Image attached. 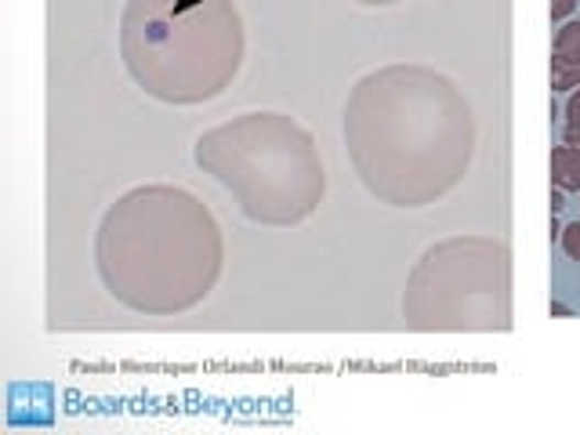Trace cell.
<instances>
[{"label": "cell", "mask_w": 580, "mask_h": 435, "mask_svg": "<svg viewBox=\"0 0 580 435\" xmlns=\"http://www.w3.org/2000/svg\"><path fill=\"white\" fill-rule=\"evenodd\" d=\"M551 185L562 193H580V149L555 145L551 149Z\"/></svg>", "instance_id": "obj_1"}, {"label": "cell", "mask_w": 580, "mask_h": 435, "mask_svg": "<svg viewBox=\"0 0 580 435\" xmlns=\"http://www.w3.org/2000/svg\"><path fill=\"white\" fill-rule=\"evenodd\" d=\"M551 91H573V87H580V62L566 58V55H551Z\"/></svg>", "instance_id": "obj_2"}, {"label": "cell", "mask_w": 580, "mask_h": 435, "mask_svg": "<svg viewBox=\"0 0 580 435\" xmlns=\"http://www.w3.org/2000/svg\"><path fill=\"white\" fill-rule=\"evenodd\" d=\"M555 55L580 62V22H566V26L555 33Z\"/></svg>", "instance_id": "obj_3"}, {"label": "cell", "mask_w": 580, "mask_h": 435, "mask_svg": "<svg viewBox=\"0 0 580 435\" xmlns=\"http://www.w3.org/2000/svg\"><path fill=\"white\" fill-rule=\"evenodd\" d=\"M559 243L573 261H580V221H570V226L559 232Z\"/></svg>", "instance_id": "obj_4"}, {"label": "cell", "mask_w": 580, "mask_h": 435, "mask_svg": "<svg viewBox=\"0 0 580 435\" xmlns=\"http://www.w3.org/2000/svg\"><path fill=\"white\" fill-rule=\"evenodd\" d=\"M548 11H551V22H566L577 11V0H548Z\"/></svg>", "instance_id": "obj_5"}, {"label": "cell", "mask_w": 580, "mask_h": 435, "mask_svg": "<svg viewBox=\"0 0 580 435\" xmlns=\"http://www.w3.org/2000/svg\"><path fill=\"white\" fill-rule=\"evenodd\" d=\"M566 117H570V123L580 120V87H573L570 98H566Z\"/></svg>", "instance_id": "obj_6"}, {"label": "cell", "mask_w": 580, "mask_h": 435, "mask_svg": "<svg viewBox=\"0 0 580 435\" xmlns=\"http://www.w3.org/2000/svg\"><path fill=\"white\" fill-rule=\"evenodd\" d=\"M562 145H573V149H580V120H577V123H566V131H562Z\"/></svg>", "instance_id": "obj_7"}, {"label": "cell", "mask_w": 580, "mask_h": 435, "mask_svg": "<svg viewBox=\"0 0 580 435\" xmlns=\"http://www.w3.org/2000/svg\"><path fill=\"white\" fill-rule=\"evenodd\" d=\"M562 207H566L562 204V189H555V185H551V215H559Z\"/></svg>", "instance_id": "obj_8"}, {"label": "cell", "mask_w": 580, "mask_h": 435, "mask_svg": "<svg viewBox=\"0 0 580 435\" xmlns=\"http://www.w3.org/2000/svg\"><path fill=\"white\" fill-rule=\"evenodd\" d=\"M551 316H570V308L559 305V302H551Z\"/></svg>", "instance_id": "obj_9"}]
</instances>
